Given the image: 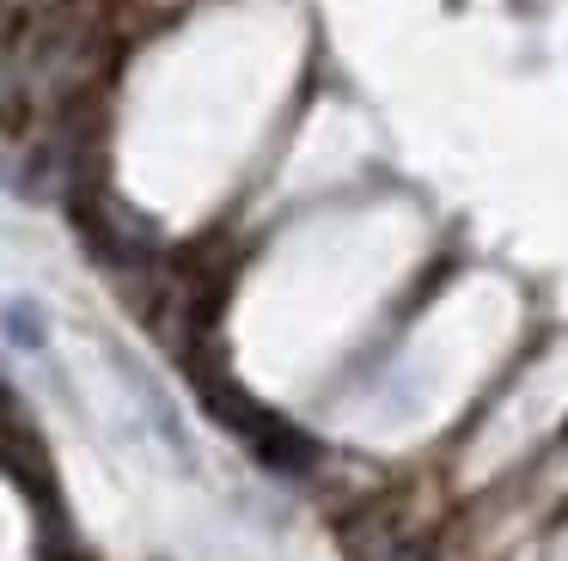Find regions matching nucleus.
Returning a JSON list of instances; mask_svg holds the SVG:
<instances>
[{
	"instance_id": "1",
	"label": "nucleus",
	"mask_w": 568,
	"mask_h": 561,
	"mask_svg": "<svg viewBox=\"0 0 568 561\" xmlns=\"http://www.w3.org/2000/svg\"><path fill=\"white\" fill-rule=\"evenodd\" d=\"M202 397L214 402V415H221L226 427H233L239 439H245L251 451H257L270 470H306L312 463V439L300 434V427H287L282 415H270V409H257V402L245 397L239 385H202Z\"/></svg>"
},
{
	"instance_id": "2",
	"label": "nucleus",
	"mask_w": 568,
	"mask_h": 561,
	"mask_svg": "<svg viewBox=\"0 0 568 561\" xmlns=\"http://www.w3.org/2000/svg\"><path fill=\"white\" fill-rule=\"evenodd\" d=\"M7 329L19 336V348H43V324L31 305H7Z\"/></svg>"
}]
</instances>
